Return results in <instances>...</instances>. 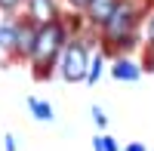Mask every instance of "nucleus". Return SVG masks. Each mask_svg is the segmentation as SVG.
Returning <instances> with one entry per match:
<instances>
[{
  "instance_id": "f257e3e1",
  "label": "nucleus",
  "mask_w": 154,
  "mask_h": 151,
  "mask_svg": "<svg viewBox=\"0 0 154 151\" xmlns=\"http://www.w3.org/2000/svg\"><path fill=\"white\" fill-rule=\"evenodd\" d=\"M59 43H62V28L59 25H43V28L37 31V37H34V59L40 62V65L49 62L56 56Z\"/></svg>"
},
{
  "instance_id": "f03ea898",
  "label": "nucleus",
  "mask_w": 154,
  "mask_h": 151,
  "mask_svg": "<svg viewBox=\"0 0 154 151\" xmlns=\"http://www.w3.org/2000/svg\"><path fill=\"white\" fill-rule=\"evenodd\" d=\"M62 74H65L68 80H80L83 74H86V49H83V43H71V46H68Z\"/></svg>"
},
{
  "instance_id": "7ed1b4c3",
  "label": "nucleus",
  "mask_w": 154,
  "mask_h": 151,
  "mask_svg": "<svg viewBox=\"0 0 154 151\" xmlns=\"http://www.w3.org/2000/svg\"><path fill=\"white\" fill-rule=\"evenodd\" d=\"M105 25H108V34L120 37V34H123V31L133 25V12H130V9H114V16H111Z\"/></svg>"
},
{
  "instance_id": "20e7f679",
  "label": "nucleus",
  "mask_w": 154,
  "mask_h": 151,
  "mask_svg": "<svg viewBox=\"0 0 154 151\" xmlns=\"http://www.w3.org/2000/svg\"><path fill=\"white\" fill-rule=\"evenodd\" d=\"M114 9H117V0H89V16L102 25L114 16Z\"/></svg>"
},
{
  "instance_id": "39448f33",
  "label": "nucleus",
  "mask_w": 154,
  "mask_h": 151,
  "mask_svg": "<svg viewBox=\"0 0 154 151\" xmlns=\"http://www.w3.org/2000/svg\"><path fill=\"white\" fill-rule=\"evenodd\" d=\"M31 9H34V16L40 22H46V25H49V19H53V12H56L53 0H31Z\"/></svg>"
},
{
  "instance_id": "423d86ee",
  "label": "nucleus",
  "mask_w": 154,
  "mask_h": 151,
  "mask_svg": "<svg viewBox=\"0 0 154 151\" xmlns=\"http://www.w3.org/2000/svg\"><path fill=\"white\" fill-rule=\"evenodd\" d=\"M114 77H117V80H136L139 68L133 65V62H117V65H114Z\"/></svg>"
},
{
  "instance_id": "0eeeda50",
  "label": "nucleus",
  "mask_w": 154,
  "mask_h": 151,
  "mask_svg": "<svg viewBox=\"0 0 154 151\" xmlns=\"http://www.w3.org/2000/svg\"><path fill=\"white\" fill-rule=\"evenodd\" d=\"M28 105H31V111H34V117H37V120H49V117H53V108H49L46 102H37V99H28Z\"/></svg>"
},
{
  "instance_id": "6e6552de",
  "label": "nucleus",
  "mask_w": 154,
  "mask_h": 151,
  "mask_svg": "<svg viewBox=\"0 0 154 151\" xmlns=\"http://www.w3.org/2000/svg\"><path fill=\"white\" fill-rule=\"evenodd\" d=\"M16 37H19V49L22 53H34V37H37L34 31H19Z\"/></svg>"
},
{
  "instance_id": "1a4fd4ad",
  "label": "nucleus",
  "mask_w": 154,
  "mask_h": 151,
  "mask_svg": "<svg viewBox=\"0 0 154 151\" xmlns=\"http://www.w3.org/2000/svg\"><path fill=\"white\" fill-rule=\"evenodd\" d=\"M12 43H16V31L3 28V31H0V46H12Z\"/></svg>"
},
{
  "instance_id": "9d476101",
  "label": "nucleus",
  "mask_w": 154,
  "mask_h": 151,
  "mask_svg": "<svg viewBox=\"0 0 154 151\" xmlns=\"http://www.w3.org/2000/svg\"><path fill=\"white\" fill-rule=\"evenodd\" d=\"M99 68H102V56H99V59H93V68H89V80H96V77H99Z\"/></svg>"
},
{
  "instance_id": "9b49d317",
  "label": "nucleus",
  "mask_w": 154,
  "mask_h": 151,
  "mask_svg": "<svg viewBox=\"0 0 154 151\" xmlns=\"http://www.w3.org/2000/svg\"><path fill=\"white\" fill-rule=\"evenodd\" d=\"M93 114H96V123H99V127H102V123H105V120H108L105 114H102V108H93Z\"/></svg>"
},
{
  "instance_id": "f8f14e48",
  "label": "nucleus",
  "mask_w": 154,
  "mask_h": 151,
  "mask_svg": "<svg viewBox=\"0 0 154 151\" xmlns=\"http://www.w3.org/2000/svg\"><path fill=\"white\" fill-rule=\"evenodd\" d=\"M102 151H117V148H114V142H111V139H102Z\"/></svg>"
},
{
  "instance_id": "ddd939ff",
  "label": "nucleus",
  "mask_w": 154,
  "mask_h": 151,
  "mask_svg": "<svg viewBox=\"0 0 154 151\" xmlns=\"http://www.w3.org/2000/svg\"><path fill=\"white\" fill-rule=\"evenodd\" d=\"M126 151H145L142 145H130V148H126Z\"/></svg>"
},
{
  "instance_id": "4468645a",
  "label": "nucleus",
  "mask_w": 154,
  "mask_h": 151,
  "mask_svg": "<svg viewBox=\"0 0 154 151\" xmlns=\"http://www.w3.org/2000/svg\"><path fill=\"white\" fill-rule=\"evenodd\" d=\"M148 31H151V40H154V16H151V25H148Z\"/></svg>"
},
{
  "instance_id": "2eb2a0df",
  "label": "nucleus",
  "mask_w": 154,
  "mask_h": 151,
  "mask_svg": "<svg viewBox=\"0 0 154 151\" xmlns=\"http://www.w3.org/2000/svg\"><path fill=\"white\" fill-rule=\"evenodd\" d=\"M12 3H16V0H0V6H12Z\"/></svg>"
},
{
  "instance_id": "dca6fc26",
  "label": "nucleus",
  "mask_w": 154,
  "mask_h": 151,
  "mask_svg": "<svg viewBox=\"0 0 154 151\" xmlns=\"http://www.w3.org/2000/svg\"><path fill=\"white\" fill-rule=\"evenodd\" d=\"M74 3H89V0H74Z\"/></svg>"
}]
</instances>
